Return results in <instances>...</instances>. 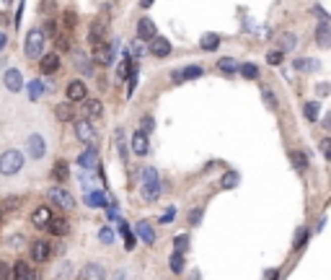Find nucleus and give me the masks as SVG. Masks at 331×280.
Segmentation results:
<instances>
[{"instance_id":"f3484780","label":"nucleus","mask_w":331,"mask_h":280,"mask_svg":"<svg viewBox=\"0 0 331 280\" xmlns=\"http://www.w3.org/2000/svg\"><path fill=\"white\" fill-rule=\"evenodd\" d=\"M44 228H47L52 236H65V233L70 231V223H68V221H62V218H50V223L44 226Z\"/></svg>"},{"instance_id":"49530a36","label":"nucleus","mask_w":331,"mask_h":280,"mask_svg":"<svg viewBox=\"0 0 331 280\" xmlns=\"http://www.w3.org/2000/svg\"><path fill=\"white\" fill-rule=\"evenodd\" d=\"M117 150H119V156L127 161V145H124V140H122V130H117Z\"/></svg>"},{"instance_id":"f704fd0d","label":"nucleus","mask_w":331,"mask_h":280,"mask_svg":"<svg viewBox=\"0 0 331 280\" xmlns=\"http://www.w3.org/2000/svg\"><path fill=\"white\" fill-rule=\"evenodd\" d=\"M295 68L303 70V73H308V70H318V62L308 60V57H300V60H295Z\"/></svg>"},{"instance_id":"a18cd8bd","label":"nucleus","mask_w":331,"mask_h":280,"mask_svg":"<svg viewBox=\"0 0 331 280\" xmlns=\"http://www.w3.org/2000/svg\"><path fill=\"white\" fill-rule=\"evenodd\" d=\"M282 57H285V52H282V50H274V52L267 55V62H269V65H279Z\"/></svg>"},{"instance_id":"6ab92c4d","label":"nucleus","mask_w":331,"mask_h":280,"mask_svg":"<svg viewBox=\"0 0 331 280\" xmlns=\"http://www.w3.org/2000/svg\"><path fill=\"white\" fill-rule=\"evenodd\" d=\"M41 57V73H55L57 68H60V57L55 55V52H50V55H39Z\"/></svg>"},{"instance_id":"680f3d73","label":"nucleus","mask_w":331,"mask_h":280,"mask_svg":"<svg viewBox=\"0 0 331 280\" xmlns=\"http://www.w3.org/2000/svg\"><path fill=\"white\" fill-rule=\"evenodd\" d=\"M140 6H143V8H150V6H153V0H140Z\"/></svg>"},{"instance_id":"bf43d9fd","label":"nucleus","mask_w":331,"mask_h":280,"mask_svg":"<svg viewBox=\"0 0 331 280\" xmlns=\"http://www.w3.org/2000/svg\"><path fill=\"white\" fill-rule=\"evenodd\" d=\"M200 218H202V210H200V208H197V210L192 213V223H200Z\"/></svg>"},{"instance_id":"c756f323","label":"nucleus","mask_w":331,"mask_h":280,"mask_svg":"<svg viewBox=\"0 0 331 280\" xmlns=\"http://www.w3.org/2000/svg\"><path fill=\"white\" fill-rule=\"evenodd\" d=\"M171 272H176V275L184 272V252H173L171 254Z\"/></svg>"},{"instance_id":"4d7b16f0","label":"nucleus","mask_w":331,"mask_h":280,"mask_svg":"<svg viewBox=\"0 0 331 280\" xmlns=\"http://www.w3.org/2000/svg\"><path fill=\"white\" fill-rule=\"evenodd\" d=\"M171 78H173L176 83H184V73H181V70H173V73H171Z\"/></svg>"},{"instance_id":"4c0bfd02","label":"nucleus","mask_w":331,"mask_h":280,"mask_svg":"<svg viewBox=\"0 0 331 280\" xmlns=\"http://www.w3.org/2000/svg\"><path fill=\"white\" fill-rule=\"evenodd\" d=\"M55 114H57V119H60V122H68V119L73 117V109H70L68 104H60L57 109H55Z\"/></svg>"},{"instance_id":"dca6fc26","label":"nucleus","mask_w":331,"mask_h":280,"mask_svg":"<svg viewBox=\"0 0 331 280\" xmlns=\"http://www.w3.org/2000/svg\"><path fill=\"white\" fill-rule=\"evenodd\" d=\"M135 233L140 236V239H143L145 244H156V231H153V226H150V223L140 221V223L135 226Z\"/></svg>"},{"instance_id":"37998d69","label":"nucleus","mask_w":331,"mask_h":280,"mask_svg":"<svg viewBox=\"0 0 331 280\" xmlns=\"http://www.w3.org/2000/svg\"><path fill=\"white\" fill-rule=\"evenodd\" d=\"M181 73H184V81H192V78H200L205 70H202V68H197V65H192V68H184Z\"/></svg>"},{"instance_id":"c9c22d12","label":"nucleus","mask_w":331,"mask_h":280,"mask_svg":"<svg viewBox=\"0 0 331 280\" xmlns=\"http://www.w3.org/2000/svg\"><path fill=\"white\" fill-rule=\"evenodd\" d=\"M99 242H101V244H106V247H112V244H114V231L109 228V226L99 228Z\"/></svg>"},{"instance_id":"bb28decb","label":"nucleus","mask_w":331,"mask_h":280,"mask_svg":"<svg viewBox=\"0 0 331 280\" xmlns=\"http://www.w3.org/2000/svg\"><path fill=\"white\" fill-rule=\"evenodd\" d=\"M316 42H318L321 47H331V29H328V24H321V26H318Z\"/></svg>"},{"instance_id":"a19ab883","label":"nucleus","mask_w":331,"mask_h":280,"mask_svg":"<svg viewBox=\"0 0 331 280\" xmlns=\"http://www.w3.org/2000/svg\"><path fill=\"white\" fill-rule=\"evenodd\" d=\"M261 96H264V104H267V106H272V109H277V96H274V91H269V89H261Z\"/></svg>"},{"instance_id":"8fccbe9b","label":"nucleus","mask_w":331,"mask_h":280,"mask_svg":"<svg viewBox=\"0 0 331 280\" xmlns=\"http://www.w3.org/2000/svg\"><path fill=\"white\" fill-rule=\"evenodd\" d=\"M313 13L318 16V21H321V24H328V13H326L321 6H313Z\"/></svg>"},{"instance_id":"09e8293b","label":"nucleus","mask_w":331,"mask_h":280,"mask_svg":"<svg viewBox=\"0 0 331 280\" xmlns=\"http://www.w3.org/2000/svg\"><path fill=\"white\" fill-rule=\"evenodd\" d=\"M305 242H308V228H300V233H298V242H295V247H298V249H303V247H305Z\"/></svg>"},{"instance_id":"0eeeda50","label":"nucleus","mask_w":331,"mask_h":280,"mask_svg":"<svg viewBox=\"0 0 331 280\" xmlns=\"http://www.w3.org/2000/svg\"><path fill=\"white\" fill-rule=\"evenodd\" d=\"M3 83H6V89H8V91L18 94L21 89H24V75H21V70L11 68V70H6V75H3Z\"/></svg>"},{"instance_id":"39448f33","label":"nucleus","mask_w":331,"mask_h":280,"mask_svg":"<svg viewBox=\"0 0 331 280\" xmlns=\"http://www.w3.org/2000/svg\"><path fill=\"white\" fill-rule=\"evenodd\" d=\"M78 166H80V171H99V150H96V145H88L78 156Z\"/></svg>"},{"instance_id":"4468645a","label":"nucleus","mask_w":331,"mask_h":280,"mask_svg":"<svg viewBox=\"0 0 331 280\" xmlns=\"http://www.w3.org/2000/svg\"><path fill=\"white\" fill-rule=\"evenodd\" d=\"M117 231H119V236L124 239V249H135V236H132V231H129V223L127 221H122V218H117Z\"/></svg>"},{"instance_id":"393cba45","label":"nucleus","mask_w":331,"mask_h":280,"mask_svg":"<svg viewBox=\"0 0 331 280\" xmlns=\"http://www.w3.org/2000/svg\"><path fill=\"white\" fill-rule=\"evenodd\" d=\"M217 70L225 73V75H233V73H238V62L233 57H220L217 60Z\"/></svg>"},{"instance_id":"7ed1b4c3","label":"nucleus","mask_w":331,"mask_h":280,"mask_svg":"<svg viewBox=\"0 0 331 280\" xmlns=\"http://www.w3.org/2000/svg\"><path fill=\"white\" fill-rule=\"evenodd\" d=\"M47 197H50V203H52V205H57V208H62V210H73V208H75V197H73L70 192L62 187V184L50 187Z\"/></svg>"},{"instance_id":"9b49d317","label":"nucleus","mask_w":331,"mask_h":280,"mask_svg":"<svg viewBox=\"0 0 331 280\" xmlns=\"http://www.w3.org/2000/svg\"><path fill=\"white\" fill-rule=\"evenodd\" d=\"M44 153H47V140H44L41 135H31L29 138V156L31 158H41Z\"/></svg>"},{"instance_id":"de8ad7c7","label":"nucleus","mask_w":331,"mask_h":280,"mask_svg":"<svg viewBox=\"0 0 331 280\" xmlns=\"http://www.w3.org/2000/svg\"><path fill=\"white\" fill-rule=\"evenodd\" d=\"M321 153H323V158H326V161H331V140H328V138H323V140H321Z\"/></svg>"},{"instance_id":"1a4fd4ad","label":"nucleus","mask_w":331,"mask_h":280,"mask_svg":"<svg viewBox=\"0 0 331 280\" xmlns=\"http://www.w3.org/2000/svg\"><path fill=\"white\" fill-rule=\"evenodd\" d=\"M150 55H156V57H166V55H171V42L168 39H163V36H153L150 39Z\"/></svg>"},{"instance_id":"c03bdc74","label":"nucleus","mask_w":331,"mask_h":280,"mask_svg":"<svg viewBox=\"0 0 331 280\" xmlns=\"http://www.w3.org/2000/svg\"><path fill=\"white\" fill-rule=\"evenodd\" d=\"M153 127H156V122H153V117H143V119H140V133L150 135V133H153Z\"/></svg>"},{"instance_id":"a878e982","label":"nucleus","mask_w":331,"mask_h":280,"mask_svg":"<svg viewBox=\"0 0 331 280\" xmlns=\"http://www.w3.org/2000/svg\"><path fill=\"white\" fill-rule=\"evenodd\" d=\"M318 109H321V101H308V104L303 106L305 119H308V122H316V119H318Z\"/></svg>"},{"instance_id":"2eb2a0df","label":"nucleus","mask_w":331,"mask_h":280,"mask_svg":"<svg viewBox=\"0 0 331 280\" xmlns=\"http://www.w3.org/2000/svg\"><path fill=\"white\" fill-rule=\"evenodd\" d=\"M158 34V29H156V24H153L150 18H140V24H137V39H153Z\"/></svg>"},{"instance_id":"7c9ffc66","label":"nucleus","mask_w":331,"mask_h":280,"mask_svg":"<svg viewBox=\"0 0 331 280\" xmlns=\"http://www.w3.org/2000/svg\"><path fill=\"white\" fill-rule=\"evenodd\" d=\"M238 73L244 75L246 81H256V78H259V68L251 65V62H246V65H238Z\"/></svg>"},{"instance_id":"603ef678","label":"nucleus","mask_w":331,"mask_h":280,"mask_svg":"<svg viewBox=\"0 0 331 280\" xmlns=\"http://www.w3.org/2000/svg\"><path fill=\"white\" fill-rule=\"evenodd\" d=\"M173 215H176V210L171 208L168 213H163V215H161V223H171V221H173Z\"/></svg>"},{"instance_id":"473e14b6","label":"nucleus","mask_w":331,"mask_h":280,"mask_svg":"<svg viewBox=\"0 0 331 280\" xmlns=\"http://www.w3.org/2000/svg\"><path fill=\"white\" fill-rule=\"evenodd\" d=\"M129 50V55H132V60H137V57H143L145 52H148V47H145V39H135V45L132 47H127Z\"/></svg>"},{"instance_id":"3c124183","label":"nucleus","mask_w":331,"mask_h":280,"mask_svg":"<svg viewBox=\"0 0 331 280\" xmlns=\"http://www.w3.org/2000/svg\"><path fill=\"white\" fill-rule=\"evenodd\" d=\"M24 242H26V239H24V236H18V233H16V236H11V239H8V244H11L13 249H18V244H24Z\"/></svg>"},{"instance_id":"423d86ee","label":"nucleus","mask_w":331,"mask_h":280,"mask_svg":"<svg viewBox=\"0 0 331 280\" xmlns=\"http://www.w3.org/2000/svg\"><path fill=\"white\" fill-rule=\"evenodd\" d=\"M75 138L85 145H96V130H93V125L88 122V119H80L75 122Z\"/></svg>"},{"instance_id":"5fc2aeb1","label":"nucleus","mask_w":331,"mask_h":280,"mask_svg":"<svg viewBox=\"0 0 331 280\" xmlns=\"http://www.w3.org/2000/svg\"><path fill=\"white\" fill-rule=\"evenodd\" d=\"M21 16H24V0L18 3V11H16V26H21Z\"/></svg>"},{"instance_id":"13d9d810","label":"nucleus","mask_w":331,"mask_h":280,"mask_svg":"<svg viewBox=\"0 0 331 280\" xmlns=\"http://www.w3.org/2000/svg\"><path fill=\"white\" fill-rule=\"evenodd\" d=\"M8 275H11L8 265H6V262H0V277H8Z\"/></svg>"},{"instance_id":"6e6d98bb","label":"nucleus","mask_w":331,"mask_h":280,"mask_svg":"<svg viewBox=\"0 0 331 280\" xmlns=\"http://www.w3.org/2000/svg\"><path fill=\"white\" fill-rule=\"evenodd\" d=\"M57 275H60V277H70V275H73V270H70V265H62V270H60Z\"/></svg>"},{"instance_id":"4be33fe9","label":"nucleus","mask_w":331,"mask_h":280,"mask_svg":"<svg viewBox=\"0 0 331 280\" xmlns=\"http://www.w3.org/2000/svg\"><path fill=\"white\" fill-rule=\"evenodd\" d=\"M68 177H70V166L65 164V161H57L55 169H52V179L57 184H65V179H68Z\"/></svg>"},{"instance_id":"9d476101","label":"nucleus","mask_w":331,"mask_h":280,"mask_svg":"<svg viewBox=\"0 0 331 280\" xmlns=\"http://www.w3.org/2000/svg\"><path fill=\"white\" fill-rule=\"evenodd\" d=\"M96 62H99V65H112V62H114V45H101V42H99V45H96Z\"/></svg>"},{"instance_id":"f257e3e1","label":"nucleus","mask_w":331,"mask_h":280,"mask_svg":"<svg viewBox=\"0 0 331 280\" xmlns=\"http://www.w3.org/2000/svg\"><path fill=\"white\" fill-rule=\"evenodd\" d=\"M143 197L148 203H156L161 197V177L153 166H145L143 169Z\"/></svg>"},{"instance_id":"412c9836","label":"nucleus","mask_w":331,"mask_h":280,"mask_svg":"<svg viewBox=\"0 0 331 280\" xmlns=\"http://www.w3.org/2000/svg\"><path fill=\"white\" fill-rule=\"evenodd\" d=\"M13 277H24V280H31V277H36V272L29 267V262H24V260H18L16 265H13Z\"/></svg>"},{"instance_id":"79ce46f5","label":"nucleus","mask_w":331,"mask_h":280,"mask_svg":"<svg viewBox=\"0 0 331 280\" xmlns=\"http://www.w3.org/2000/svg\"><path fill=\"white\" fill-rule=\"evenodd\" d=\"M223 187H225V189L238 187V174H235V171H228V174L223 177Z\"/></svg>"},{"instance_id":"c85d7f7f","label":"nucleus","mask_w":331,"mask_h":280,"mask_svg":"<svg viewBox=\"0 0 331 280\" xmlns=\"http://www.w3.org/2000/svg\"><path fill=\"white\" fill-rule=\"evenodd\" d=\"M200 47H202V50H207V52L217 50V47H220V36H217V34H205V36H202V42H200Z\"/></svg>"},{"instance_id":"e2e57ef3","label":"nucleus","mask_w":331,"mask_h":280,"mask_svg":"<svg viewBox=\"0 0 331 280\" xmlns=\"http://www.w3.org/2000/svg\"><path fill=\"white\" fill-rule=\"evenodd\" d=\"M0 218H3V208H0Z\"/></svg>"},{"instance_id":"cd10ccee","label":"nucleus","mask_w":331,"mask_h":280,"mask_svg":"<svg viewBox=\"0 0 331 280\" xmlns=\"http://www.w3.org/2000/svg\"><path fill=\"white\" fill-rule=\"evenodd\" d=\"M104 203H106V195L99 189V192H88L85 195V205H91V208H104Z\"/></svg>"},{"instance_id":"aec40b11","label":"nucleus","mask_w":331,"mask_h":280,"mask_svg":"<svg viewBox=\"0 0 331 280\" xmlns=\"http://www.w3.org/2000/svg\"><path fill=\"white\" fill-rule=\"evenodd\" d=\"M68 99L70 101H83L85 99V83L83 81H73L68 86Z\"/></svg>"},{"instance_id":"72a5a7b5","label":"nucleus","mask_w":331,"mask_h":280,"mask_svg":"<svg viewBox=\"0 0 331 280\" xmlns=\"http://www.w3.org/2000/svg\"><path fill=\"white\" fill-rule=\"evenodd\" d=\"M295 45H298V36H295V34H282V39H279V47H282V52L295 50Z\"/></svg>"},{"instance_id":"e433bc0d","label":"nucleus","mask_w":331,"mask_h":280,"mask_svg":"<svg viewBox=\"0 0 331 280\" xmlns=\"http://www.w3.org/2000/svg\"><path fill=\"white\" fill-rule=\"evenodd\" d=\"M75 68L83 70L85 75H91V70H93V68H91V60H88L85 55H75Z\"/></svg>"},{"instance_id":"ddd939ff","label":"nucleus","mask_w":331,"mask_h":280,"mask_svg":"<svg viewBox=\"0 0 331 280\" xmlns=\"http://www.w3.org/2000/svg\"><path fill=\"white\" fill-rule=\"evenodd\" d=\"M80 277H85V280H104V277H106V270H104V265L91 262V265H85V267H83Z\"/></svg>"},{"instance_id":"5701e85b","label":"nucleus","mask_w":331,"mask_h":280,"mask_svg":"<svg viewBox=\"0 0 331 280\" xmlns=\"http://www.w3.org/2000/svg\"><path fill=\"white\" fill-rule=\"evenodd\" d=\"M132 150H135L137 156L148 153V135L145 133H135V135H132Z\"/></svg>"},{"instance_id":"2f4dec72","label":"nucleus","mask_w":331,"mask_h":280,"mask_svg":"<svg viewBox=\"0 0 331 280\" xmlns=\"http://www.w3.org/2000/svg\"><path fill=\"white\" fill-rule=\"evenodd\" d=\"M290 161L295 164L298 171H305V166H308V156L303 153V150H293V153H290Z\"/></svg>"},{"instance_id":"b1692460","label":"nucleus","mask_w":331,"mask_h":280,"mask_svg":"<svg viewBox=\"0 0 331 280\" xmlns=\"http://www.w3.org/2000/svg\"><path fill=\"white\" fill-rule=\"evenodd\" d=\"M83 106H85V114L91 117V119H96V117H101V114H104V106H101V101H99V99H85V101H83Z\"/></svg>"},{"instance_id":"f03ea898","label":"nucleus","mask_w":331,"mask_h":280,"mask_svg":"<svg viewBox=\"0 0 331 280\" xmlns=\"http://www.w3.org/2000/svg\"><path fill=\"white\" fill-rule=\"evenodd\" d=\"M21 166H24V153L21 150H6L3 156H0V174H16V171H21Z\"/></svg>"},{"instance_id":"052dcab7","label":"nucleus","mask_w":331,"mask_h":280,"mask_svg":"<svg viewBox=\"0 0 331 280\" xmlns=\"http://www.w3.org/2000/svg\"><path fill=\"white\" fill-rule=\"evenodd\" d=\"M6 45H8V36H6V34H3V31H0V50H3V47H6Z\"/></svg>"},{"instance_id":"20e7f679","label":"nucleus","mask_w":331,"mask_h":280,"mask_svg":"<svg viewBox=\"0 0 331 280\" xmlns=\"http://www.w3.org/2000/svg\"><path fill=\"white\" fill-rule=\"evenodd\" d=\"M44 39H47V34H44L41 29H31V31H29V36H26V55H29V57H39V55H41Z\"/></svg>"},{"instance_id":"864d4df0","label":"nucleus","mask_w":331,"mask_h":280,"mask_svg":"<svg viewBox=\"0 0 331 280\" xmlns=\"http://www.w3.org/2000/svg\"><path fill=\"white\" fill-rule=\"evenodd\" d=\"M106 213H109V218H114V221L119 218V210H117V205H114V203H112V205L106 208Z\"/></svg>"},{"instance_id":"58836bf2","label":"nucleus","mask_w":331,"mask_h":280,"mask_svg":"<svg viewBox=\"0 0 331 280\" xmlns=\"http://www.w3.org/2000/svg\"><path fill=\"white\" fill-rule=\"evenodd\" d=\"M44 94V86H41V81H31V86H29V96H31V101H39V96Z\"/></svg>"},{"instance_id":"f8f14e48","label":"nucleus","mask_w":331,"mask_h":280,"mask_svg":"<svg viewBox=\"0 0 331 280\" xmlns=\"http://www.w3.org/2000/svg\"><path fill=\"white\" fill-rule=\"evenodd\" d=\"M50 218H52V210L47 208V205H41V208H36L34 213H31V226L34 228H44L50 223Z\"/></svg>"},{"instance_id":"6e6552de","label":"nucleus","mask_w":331,"mask_h":280,"mask_svg":"<svg viewBox=\"0 0 331 280\" xmlns=\"http://www.w3.org/2000/svg\"><path fill=\"white\" fill-rule=\"evenodd\" d=\"M52 257V244L50 242H34L31 244V260L34 262H47Z\"/></svg>"},{"instance_id":"a211bd4d","label":"nucleus","mask_w":331,"mask_h":280,"mask_svg":"<svg viewBox=\"0 0 331 280\" xmlns=\"http://www.w3.org/2000/svg\"><path fill=\"white\" fill-rule=\"evenodd\" d=\"M104 34H106V21H93L91 31H88V42L99 45V42H104Z\"/></svg>"},{"instance_id":"ea45409f","label":"nucleus","mask_w":331,"mask_h":280,"mask_svg":"<svg viewBox=\"0 0 331 280\" xmlns=\"http://www.w3.org/2000/svg\"><path fill=\"white\" fill-rule=\"evenodd\" d=\"M173 247H176V252H186V247H189V236L186 233H179L173 239Z\"/></svg>"}]
</instances>
